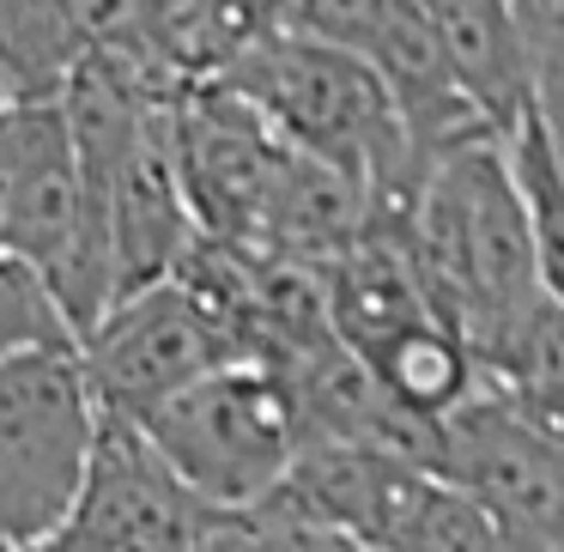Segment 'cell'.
Masks as SVG:
<instances>
[{
  "instance_id": "cell-14",
  "label": "cell",
  "mask_w": 564,
  "mask_h": 552,
  "mask_svg": "<svg viewBox=\"0 0 564 552\" xmlns=\"http://www.w3.org/2000/svg\"><path fill=\"white\" fill-rule=\"evenodd\" d=\"M491 552H552V546H540V540H522V534H498V540H491Z\"/></svg>"
},
{
  "instance_id": "cell-7",
  "label": "cell",
  "mask_w": 564,
  "mask_h": 552,
  "mask_svg": "<svg viewBox=\"0 0 564 552\" xmlns=\"http://www.w3.org/2000/svg\"><path fill=\"white\" fill-rule=\"evenodd\" d=\"M213 510L159 462L134 419L98 413V443L74 516L43 552H188Z\"/></svg>"
},
{
  "instance_id": "cell-1",
  "label": "cell",
  "mask_w": 564,
  "mask_h": 552,
  "mask_svg": "<svg viewBox=\"0 0 564 552\" xmlns=\"http://www.w3.org/2000/svg\"><path fill=\"white\" fill-rule=\"evenodd\" d=\"M389 231H401L431 316L462 334L479 370L503 353V340L546 297L534 268L528 207L516 195L498 134H474L462 147L425 159V171H419L413 195H406L401 219Z\"/></svg>"
},
{
  "instance_id": "cell-10",
  "label": "cell",
  "mask_w": 564,
  "mask_h": 552,
  "mask_svg": "<svg viewBox=\"0 0 564 552\" xmlns=\"http://www.w3.org/2000/svg\"><path fill=\"white\" fill-rule=\"evenodd\" d=\"M389 7L394 0H292V7H285V31H297V37H310V43H328V50H346V55L365 62V50L382 31Z\"/></svg>"
},
{
  "instance_id": "cell-15",
  "label": "cell",
  "mask_w": 564,
  "mask_h": 552,
  "mask_svg": "<svg viewBox=\"0 0 564 552\" xmlns=\"http://www.w3.org/2000/svg\"><path fill=\"white\" fill-rule=\"evenodd\" d=\"M7 104H13V86H7V74H0V110H7Z\"/></svg>"
},
{
  "instance_id": "cell-8",
  "label": "cell",
  "mask_w": 564,
  "mask_h": 552,
  "mask_svg": "<svg viewBox=\"0 0 564 552\" xmlns=\"http://www.w3.org/2000/svg\"><path fill=\"white\" fill-rule=\"evenodd\" d=\"M413 7L425 13L455 91L503 140L534 104V67L516 25V0H413Z\"/></svg>"
},
{
  "instance_id": "cell-2",
  "label": "cell",
  "mask_w": 564,
  "mask_h": 552,
  "mask_svg": "<svg viewBox=\"0 0 564 552\" xmlns=\"http://www.w3.org/2000/svg\"><path fill=\"white\" fill-rule=\"evenodd\" d=\"M213 79L237 91L280 147L352 176L370 195V225L401 219L419 183V164L406 152L401 116H394L382 79L358 55L310 43L297 31H273V37L237 50Z\"/></svg>"
},
{
  "instance_id": "cell-11",
  "label": "cell",
  "mask_w": 564,
  "mask_h": 552,
  "mask_svg": "<svg viewBox=\"0 0 564 552\" xmlns=\"http://www.w3.org/2000/svg\"><path fill=\"white\" fill-rule=\"evenodd\" d=\"M534 79H564V0H516Z\"/></svg>"
},
{
  "instance_id": "cell-13",
  "label": "cell",
  "mask_w": 564,
  "mask_h": 552,
  "mask_svg": "<svg viewBox=\"0 0 564 552\" xmlns=\"http://www.w3.org/2000/svg\"><path fill=\"white\" fill-rule=\"evenodd\" d=\"M280 534H285V552H377V546H365V540H352V534H334V528L280 522Z\"/></svg>"
},
{
  "instance_id": "cell-5",
  "label": "cell",
  "mask_w": 564,
  "mask_h": 552,
  "mask_svg": "<svg viewBox=\"0 0 564 552\" xmlns=\"http://www.w3.org/2000/svg\"><path fill=\"white\" fill-rule=\"evenodd\" d=\"M231 358L237 346L225 340V328L176 280L122 292L79 334V365L98 394V413L116 419H147L159 401H171L176 389Z\"/></svg>"
},
{
  "instance_id": "cell-9",
  "label": "cell",
  "mask_w": 564,
  "mask_h": 552,
  "mask_svg": "<svg viewBox=\"0 0 564 552\" xmlns=\"http://www.w3.org/2000/svg\"><path fill=\"white\" fill-rule=\"evenodd\" d=\"M25 346H79L67 316L55 310L50 285L25 268L19 256H0V358Z\"/></svg>"
},
{
  "instance_id": "cell-6",
  "label": "cell",
  "mask_w": 564,
  "mask_h": 552,
  "mask_svg": "<svg viewBox=\"0 0 564 552\" xmlns=\"http://www.w3.org/2000/svg\"><path fill=\"white\" fill-rule=\"evenodd\" d=\"M431 474L467 491L498 534L564 552V450L528 431L498 389L479 382V394H467L437 425Z\"/></svg>"
},
{
  "instance_id": "cell-4",
  "label": "cell",
  "mask_w": 564,
  "mask_h": 552,
  "mask_svg": "<svg viewBox=\"0 0 564 552\" xmlns=\"http://www.w3.org/2000/svg\"><path fill=\"white\" fill-rule=\"evenodd\" d=\"M98 443V394L79 346L0 358V552H37L62 534Z\"/></svg>"
},
{
  "instance_id": "cell-12",
  "label": "cell",
  "mask_w": 564,
  "mask_h": 552,
  "mask_svg": "<svg viewBox=\"0 0 564 552\" xmlns=\"http://www.w3.org/2000/svg\"><path fill=\"white\" fill-rule=\"evenodd\" d=\"M188 552H285V534L273 516L249 510V516H213L207 534L195 540Z\"/></svg>"
},
{
  "instance_id": "cell-3",
  "label": "cell",
  "mask_w": 564,
  "mask_h": 552,
  "mask_svg": "<svg viewBox=\"0 0 564 552\" xmlns=\"http://www.w3.org/2000/svg\"><path fill=\"white\" fill-rule=\"evenodd\" d=\"M159 462L207 504L213 516H249L280 491L285 467L297 462L292 401L280 377L256 358H231L134 419Z\"/></svg>"
}]
</instances>
